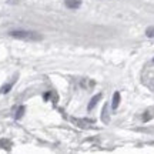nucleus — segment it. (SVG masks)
Masks as SVG:
<instances>
[{
  "mask_svg": "<svg viewBox=\"0 0 154 154\" xmlns=\"http://www.w3.org/2000/svg\"><path fill=\"white\" fill-rule=\"evenodd\" d=\"M101 120L104 121L106 124H109V121H110V119H109V104H104V107H103V111H101Z\"/></svg>",
  "mask_w": 154,
  "mask_h": 154,
  "instance_id": "nucleus-4",
  "label": "nucleus"
},
{
  "mask_svg": "<svg viewBox=\"0 0 154 154\" xmlns=\"http://www.w3.org/2000/svg\"><path fill=\"white\" fill-rule=\"evenodd\" d=\"M11 86H13V83H7V84H5L3 87L0 88V93H2V94L9 93V91H10V88H11Z\"/></svg>",
  "mask_w": 154,
  "mask_h": 154,
  "instance_id": "nucleus-6",
  "label": "nucleus"
},
{
  "mask_svg": "<svg viewBox=\"0 0 154 154\" xmlns=\"http://www.w3.org/2000/svg\"><path fill=\"white\" fill-rule=\"evenodd\" d=\"M11 37L20 38V40H27V42H40L42 40V34L36 33V32H29V30H13L9 33Z\"/></svg>",
  "mask_w": 154,
  "mask_h": 154,
  "instance_id": "nucleus-1",
  "label": "nucleus"
},
{
  "mask_svg": "<svg viewBox=\"0 0 154 154\" xmlns=\"http://www.w3.org/2000/svg\"><path fill=\"white\" fill-rule=\"evenodd\" d=\"M146 36L150 38H153L154 37V27H147L146 29Z\"/></svg>",
  "mask_w": 154,
  "mask_h": 154,
  "instance_id": "nucleus-7",
  "label": "nucleus"
},
{
  "mask_svg": "<svg viewBox=\"0 0 154 154\" xmlns=\"http://www.w3.org/2000/svg\"><path fill=\"white\" fill-rule=\"evenodd\" d=\"M64 5H66V7H69V9L76 10V9H79V7L82 6V2H80V0H64Z\"/></svg>",
  "mask_w": 154,
  "mask_h": 154,
  "instance_id": "nucleus-2",
  "label": "nucleus"
},
{
  "mask_svg": "<svg viewBox=\"0 0 154 154\" xmlns=\"http://www.w3.org/2000/svg\"><path fill=\"white\" fill-rule=\"evenodd\" d=\"M151 144H153V146H154V141H153V143H151Z\"/></svg>",
  "mask_w": 154,
  "mask_h": 154,
  "instance_id": "nucleus-9",
  "label": "nucleus"
},
{
  "mask_svg": "<svg viewBox=\"0 0 154 154\" xmlns=\"http://www.w3.org/2000/svg\"><path fill=\"white\" fill-rule=\"evenodd\" d=\"M23 113H24V107L22 106V107H19V109H17V113H16V119H17V120H19V119L23 116Z\"/></svg>",
  "mask_w": 154,
  "mask_h": 154,
  "instance_id": "nucleus-8",
  "label": "nucleus"
},
{
  "mask_svg": "<svg viewBox=\"0 0 154 154\" xmlns=\"http://www.w3.org/2000/svg\"><path fill=\"white\" fill-rule=\"evenodd\" d=\"M119 104H120V93H119V91H116V93L113 94V101H111V107H113V110H116V109L119 107Z\"/></svg>",
  "mask_w": 154,
  "mask_h": 154,
  "instance_id": "nucleus-5",
  "label": "nucleus"
},
{
  "mask_svg": "<svg viewBox=\"0 0 154 154\" xmlns=\"http://www.w3.org/2000/svg\"><path fill=\"white\" fill-rule=\"evenodd\" d=\"M101 99V93H99V94H96L93 99L90 100V103H88V106H87V110H93L94 107L97 106V103H99V100Z\"/></svg>",
  "mask_w": 154,
  "mask_h": 154,
  "instance_id": "nucleus-3",
  "label": "nucleus"
}]
</instances>
